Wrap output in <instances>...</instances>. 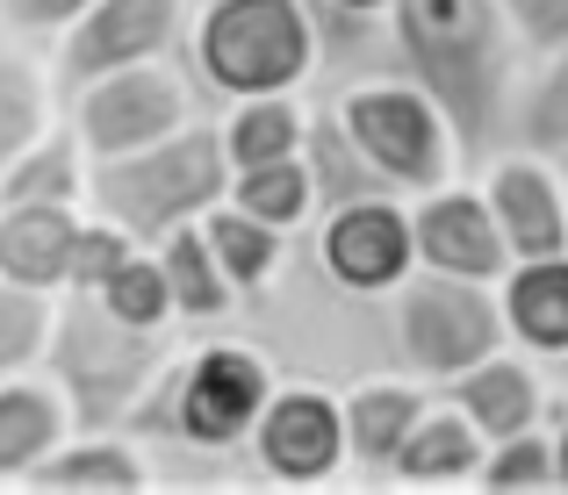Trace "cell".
<instances>
[{"instance_id":"obj_15","label":"cell","mask_w":568,"mask_h":495,"mask_svg":"<svg viewBox=\"0 0 568 495\" xmlns=\"http://www.w3.org/2000/svg\"><path fill=\"white\" fill-rule=\"evenodd\" d=\"M439 388H425L417 373H367V381L338 388V416H346V467H361L367 482H388L410 424L425 416V402Z\"/></svg>"},{"instance_id":"obj_17","label":"cell","mask_w":568,"mask_h":495,"mask_svg":"<svg viewBox=\"0 0 568 495\" xmlns=\"http://www.w3.org/2000/svg\"><path fill=\"white\" fill-rule=\"evenodd\" d=\"M497 309H504V344L561 367L568 359V251L511 259L497 280Z\"/></svg>"},{"instance_id":"obj_11","label":"cell","mask_w":568,"mask_h":495,"mask_svg":"<svg viewBox=\"0 0 568 495\" xmlns=\"http://www.w3.org/2000/svg\"><path fill=\"white\" fill-rule=\"evenodd\" d=\"M187 8L194 0H94L58 37V94L94 72L138 65V58H173L187 37Z\"/></svg>"},{"instance_id":"obj_13","label":"cell","mask_w":568,"mask_h":495,"mask_svg":"<svg viewBox=\"0 0 568 495\" xmlns=\"http://www.w3.org/2000/svg\"><path fill=\"white\" fill-rule=\"evenodd\" d=\"M475 187H483V202H489V216H497L511 259L568 251V173H555V158H547V152L511 144V152H497V158L483 165Z\"/></svg>"},{"instance_id":"obj_12","label":"cell","mask_w":568,"mask_h":495,"mask_svg":"<svg viewBox=\"0 0 568 495\" xmlns=\"http://www.w3.org/2000/svg\"><path fill=\"white\" fill-rule=\"evenodd\" d=\"M410 245H417V266L454 280H489V288L511 266V245H504L483 187H468V179H439V187L410 194Z\"/></svg>"},{"instance_id":"obj_4","label":"cell","mask_w":568,"mask_h":495,"mask_svg":"<svg viewBox=\"0 0 568 495\" xmlns=\"http://www.w3.org/2000/svg\"><path fill=\"white\" fill-rule=\"evenodd\" d=\"M274 359L252 352V344H231V338H209L194 352H173L159 367V381L138 395V410L123 416L130 439L159 431L173 445H194V453H237L252 431V416L266 410L274 395Z\"/></svg>"},{"instance_id":"obj_16","label":"cell","mask_w":568,"mask_h":495,"mask_svg":"<svg viewBox=\"0 0 568 495\" xmlns=\"http://www.w3.org/2000/svg\"><path fill=\"white\" fill-rule=\"evenodd\" d=\"M29 488H51V495H144V488H159V467H152V445L144 439H130L123 424H101V431H65V445L29 474Z\"/></svg>"},{"instance_id":"obj_32","label":"cell","mask_w":568,"mask_h":495,"mask_svg":"<svg viewBox=\"0 0 568 495\" xmlns=\"http://www.w3.org/2000/svg\"><path fill=\"white\" fill-rule=\"evenodd\" d=\"M87 8H94V0H0V22L29 43H51V37H65Z\"/></svg>"},{"instance_id":"obj_8","label":"cell","mask_w":568,"mask_h":495,"mask_svg":"<svg viewBox=\"0 0 568 495\" xmlns=\"http://www.w3.org/2000/svg\"><path fill=\"white\" fill-rule=\"evenodd\" d=\"M187 123H194V86L173 58H138V65H115V72L65 86V130L80 137L87 158L144 152V144L173 137Z\"/></svg>"},{"instance_id":"obj_6","label":"cell","mask_w":568,"mask_h":495,"mask_svg":"<svg viewBox=\"0 0 568 495\" xmlns=\"http://www.w3.org/2000/svg\"><path fill=\"white\" fill-rule=\"evenodd\" d=\"M332 123L346 130V144L367 158V173L388 194H425L439 179L460 173V130L446 123L439 94L425 80H361L338 94Z\"/></svg>"},{"instance_id":"obj_1","label":"cell","mask_w":568,"mask_h":495,"mask_svg":"<svg viewBox=\"0 0 568 495\" xmlns=\"http://www.w3.org/2000/svg\"><path fill=\"white\" fill-rule=\"evenodd\" d=\"M410 80L439 94L446 123L460 130V152L483 137V123L504 109V80H511V43L518 22L504 0H396L388 8Z\"/></svg>"},{"instance_id":"obj_31","label":"cell","mask_w":568,"mask_h":495,"mask_svg":"<svg viewBox=\"0 0 568 495\" xmlns=\"http://www.w3.org/2000/svg\"><path fill=\"white\" fill-rule=\"evenodd\" d=\"M130 251H138V237H130V230H115L109 216H80L72 251H65V295H94L101 280L130 259Z\"/></svg>"},{"instance_id":"obj_28","label":"cell","mask_w":568,"mask_h":495,"mask_svg":"<svg viewBox=\"0 0 568 495\" xmlns=\"http://www.w3.org/2000/svg\"><path fill=\"white\" fill-rule=\"evenodd\" d=\"M51 323H58V295L51 288L0 280V381L43 367V352H51Z\"/></svg>"},{"instance_id":"obj_34","label":"cell","mask_w":568,"mask_h":495,"mask_svg":"<svg viewBox=\"0 0 568 495\" xmlns=\"http://www.w3.org/2000/svg\"><path fill=\"white\" fill-rule=\"evenodd\" d=\"M317 14H332V22H353V29H367V22H388V8L396 0H310Z\"/></svg>"},{"instance_id":"obj_9","label":"cell","mask_w":568,"mask_h":495,"mask_svg":"<svg viewBox=\"0 0 568 495\" xmlns=\"http://www.w3.org/2000/svg\"><path fill=\"white\" fill-rule=\"evenodd\" d=\"M260 482L274 488H324L346 474V416H338V388L324 381H274L266 410L252 416L245 445Z\"/></svg>"},{"instance_id":"obj_5","label":"cell","mask_w":568,"mask_h":495,"mask_svg":"<svg viewBox=\"0 0 568 495\" xmlns=\"http://www.w3.org/2000/svg\"><path fill=\"white\" fill-rule=\"evenodd\" d=\"M166 359H173V330H130V323H115L94 295H58L43 373H51L58 395H65L72 431L123 424V416L138 410V395L159 381Z\"/></svg>"},{"instance_id":"obj_7","label":"cell","mask_w":568,"mask_h":495,"mask_svg":"<svg viewBox=\"0 0 568 495\" xmlns=\"http://www.w3.org/2000/svg\"><path fill=\"white\" fill-rule=\"evenodd\" d=\"M388 344H396L403 373H417L425 388H446L454 373H468L475 359H489L504 344L497 288L410 266L396 280V295H388Z\"/></svg>"},{"instance_id":"obj_19","label":"cell","mask_w":568,"mask_h":495,"mask_svg":"<svg viewBox=\"0 0 568 495\" xmlns=\"http://www.w3.org/2000/svg\"><path fill=\"white\" fill-rule=\"evenodd\" d=\"M483 453H489L483 431H475L446 395H432L425 416L410 424V439H403V453H396V467H388V482H396V488H475V467H483Z\"/></svg>"},{"instance_id":"obj_3","label":"cell","mask_w":568,"mask_h":495,"mask_svg":"<svg viewBox=\"0 0 568 495\" xmlns=\"http://www.w3.org/2000/svg\"><path fill=\"white\" fill-rule=\"evenodd\" d=\"M223 187H231V158H223L216 123H202V115L144 152L87 158V216H109L138 245H159L181 223H202L223 202Z\"/></svg>"},{"instance_id":"obj_27","label":"cell","mask_w":568,"mask_h":495,"mask_svg":"<svg viewBox=\"0 0 568 495\" xmlns=\"http://www.w3.org/2000/svg\"><path fill=\"white\" fill-rule=\"evenodd\" d=\"M518 144L547 158H568V37L540 43V72L518 94Z\"/></svg>"},{"instance_id":"obj_10","label":"cell","mask_w":568,"mask_h":495,"mask_svg":"<svg viewBox=\"0 0 568 495\" xmlns=\"http://www.w3.org/2000/svg\"><path fill=\"white\" fill-rule=\"evenodd\" d=\"M317 266L353 302H388L396 280L417 266L410 194H353V202H332L317 223Z\"/></svg>"},{"instance_id":"obj_36","label":"cell","mask_w":568,"mask_h":495,"mask_svg":"<svg viewBox=\"0 0 568 495\" xmlns=\"http://www.w3.org/2000/svg\"><path fill=\"white\" fill-rule=\"evenodd\" d=\"M561 395H568V359H561Z\"/></svg>"},{"instance_id":"obj_14","label":"cell","mask_w":568,"mask_h":495,"mask_svg":"<svg viewBox=\"0 0 568 495\" xmlns=\"http://www.w3.org/2000/svg\"><path fill=\"white\" fill-rule=\"evenodd\" d=\"M446 402H454L460 416H468L475 431H483L489 445L511 439V431H532L547 424V410H555V388H547L540 359L518 352V344H497L489 359H475L468 373H454V381L439 388Z\"/></svg>"},{"instance_id":"obj_18","label":"cell","mask_w":568,"mask_h":495,"mask_svg":"<svg viewBox=\"0 0 568 495\" xmlns=\"http://www.w3.org/2000/svg\"><path fill=\"white\" fill-rule=\"evenodd\" d=\"M72 410L51 373H8L0 381V488H29V474L65 445Z\"/></svg>"},{"instance_id":"obj_24","label":"cell","mask_w":568,"mask_h":495,"mask_svg":"<svg viewBox=\"0 0 568 495\" xmlns=\"http://www.w3.org/2000/svg\"><path fill=\"white\" fill-rule=\"evenodd\" d=\"M202 237H209V251H216L223 280L237 288V302H245V295H260V288H274L281 259H288V230L245 216L237 202H216V208H209V216H202Z\"/></svg>"},{"instance_id":"obj_35","label":"cell","mask_w":568,"mask_h":495,"mask_svg":"<svg viewBox=\"0 0 568 495\" xmlns=\"http://www.w3.org/2000/svg\"><path fill=\"white\" fill-rule=\"evenodd\" d=\"M547 453H555V488L568 495V395H555L547 410Z\"/></svg>"},{"instance_id":"obj_2","label":"cell","mask_w":568,"mask_h":495,"mask_svg":"<svg viewBox=\"0 0 568 495\" xmlns=\"http://www.w3.org/2000/svg\"><path fill=\"white\" fill-rule=\"evenodd\" d=\"M187 65L216 101L303 94L324 65V29L310 0H194Z\"/></svg>"},{"instance_id":"obj_22","label":"cell","mask_w":568,"mask_h":495,"mask_svg":"<svg viewBox=\"0 0 568 495\" xmlns=\"http://www.w3.org/2000/svg\"><path fill=\"white\" fill-rule=\"evenodd\" d=\"M223 158H231V173H245V165H266V158H295L310 137V109L303 94H252V101H223Z\"/></svg>"},{"instance_id":"obj_21","label":"cell","mask_w":568,"mask_h":495,"mask_svg":"<svg viewBox=\"0 0 568 495\" xmlns=\"http://www.w3.org/2000/svg\"><path fill=\"white\" fill-rule=\"evenodd\" d=\"M51 123H65L58 72L43 65L37 51H14V43H0V165L22 158Z\"/></svg>"},{"instance_id":"obj_29","label":"cell","mask_w":568,"mask_h":495,"mask_svg":"<svg viewBox=\"0 0 568 495\" xmlns=\"http://www.w3.org/2000/svg\"><path fill=\"white\" fill-rule=\"evenodd\" d=\"M94 302L109 309L115 323H130V330H173V288H166V274H159L152 245L130 251V259L94 288Z\"/></svg>"},{"instance_id":"obj_20","label":"cell","mask_w":568,"mask_h":495,"mask_svg":"<svg viewBox=\"0 0 568 495\" xmlns=\"http://www.w3.org/2000/svg\"><path fill=\"white\" fill-rule=\"evenodd\" d=\"M87 208L72 202H0V280L65 295V251Z\"/></svg>"},{"instance_id":"obj_37","label":"cell","mask_w":568,"mask_h":495,"mask_svg":"<svg viewBox=\"0 0 568 495\" xmlns=\"http://www.w3.org/2000/svg\"><path fill=\"white\" fill-rule=\"evenodd\" d=\"M504 8H511V14H518V8H526V0H504Z\"/></svg>"},{"instance_id":"obj_30","label":"cell","mask_w":568,"mask_h":495,"mask_svg":"<svg viewBox=\"0 0 568 495\" xmlns=\"http://www.w3.org/2000/svg\"><path fill=\"white\" fill-rule=\"evenodd\" d=\"M475 488H489V495H555V453H547V424L511 431V439L489 445L483 467H475Z\"/></svg>"},{"instance_id":"obj_26","label":"cell","mask_w":568,"mask_h":495,"mask_svg":"<svg viewBox=\"0 0 568 495\" xmlns=\"http://www.w3.org/2000/svg\"><path fill=\"white\" fill-rule=\"evenodd\" d=\"M223 202H237L245 216L274 223V230H303L310 216H317V173H310V158H266V165H245V173H231V187H223Z\"/></svg>"},{"instance_id":"obj_25","label":"cell","mask_w":568,"mask_h":495,"mask_svg":"<svg viewBox=\"0 0 568 495\" xmlns=\"http://www.w3.org/2000/svg\"><path fill=\"white\" fill-rule=\"evenodd\" d=\"M0 202H72L87 208V152L65 123H51L22 158L0 165Z\"/></svg>"},{"instance_id":"obj_23","label":"cell","mask_w":568,"mask_h":495,"mask_svg":"<svg viewBox=\"0 0 568 495\" xmlns=\"http://www.w3.org/2000/svg\"><path fill=\"white\" fill-rule=\"evenodd\" d=\"M152 251H159V274H166V288H173V323H216V317H231V309H237V288L223 280V266H216V251H209L202 223L166 230Z\"/></svg>"},{"instance_id":"obj_33","label":"cell","mask_w":568,"mask_h":495,"mask_svg":"<svg viewBox=\"0 0 568 495\" xmlns=\"http://www.w3.org/2000/svg\"><path fill=\"white\" fill-rule=\"evenodd\" d=\"M511 22H518V43H526V51H540V43L568 37V0H526Z\"/></svg>"}]
</instances>
